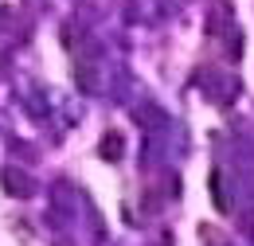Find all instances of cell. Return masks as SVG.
I'll return each instance as SVG.
<instances>
[{
	"label": "cell",
	"mask_w": 254,
	"mask_h": 246,
	"mask_svg": "<svg viewBox=\"0 0 254 246\" xmlns=\"http://www.w3.org/2000/svg\"><path fill=\"white\" fill-rule=\"evenodd\" d=\"M74 82H78V90H82V94H98V90H102V70H98V47L82 51V55L74 59Z\"/></svg>",
	"instance_id": "6da1fadb"
},
{
	"label": "cell",
	"mask_w": 254,
	"mask_h": 246,
	"mask_svg": "<svg viewBox=\"0 0 254 246\" xmlns=\"http://www.w3.org/2000/svg\"><path fill=\"white\" fill-rule=\"evenodd\" d=\"M4 187H8V195H20V199H28V195H35L32 180H28L24 172H16V168H4Z\"/></svg>",
	"instance_id": "7a4b0ae2"
},
{
	"label": "cell",
	"mask_w": 254,
	"mask_h": 246,
	"mask_svg": "<svg viewBox=\"0 0 254 246\" xmlns=\"http://www.w3.org/2000/svg\"><path fill=\"white\" fill-rule=\"evenodd\" d=\"M122 145H126V141H122V133H118V129H110V133L102 137V156H106V160H122Z\"/></svg>",
	"instance_id": "3957f363"
},
{
	"label": "cell",
	"mask_w": 254,
	"mask_h": 246,
	"mask_svg": "<svg viewBox=\"0 0 254 246\" xmlns=\"http://www.w3.org/2000/svg\"><path fill=\"white\" fill-rule=\"evenodd\" d=\"M211 195H215V203H219V211H227V195H223V176H219V172L211 176Z\"/></svg>",
	"instance_id": "277c9868"
}]
</instances>
